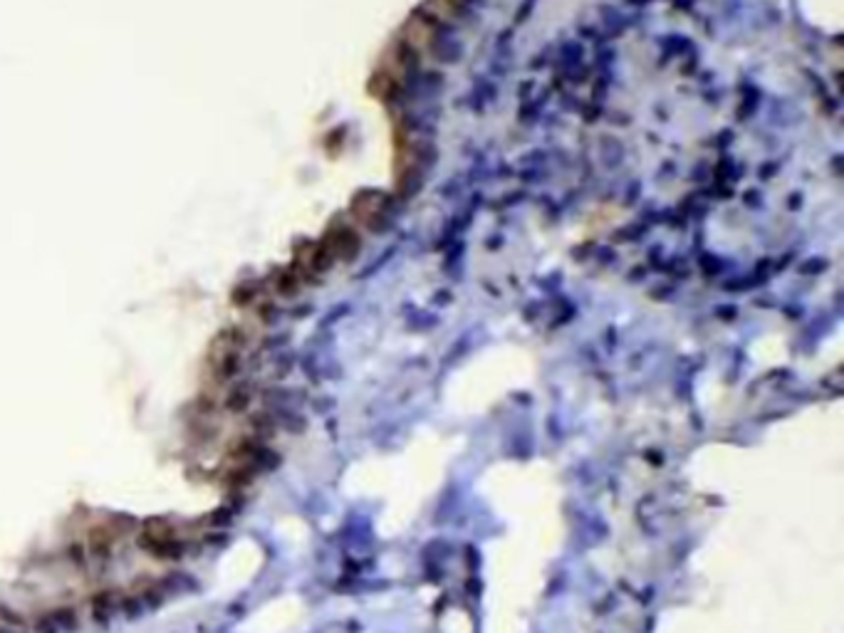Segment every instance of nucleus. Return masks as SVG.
Masks as SVG:
<instances>
[{"label":"nucleus","instance_id":"6","mask_svg":"<svg viewBox=\"0 0 844 633\" xmlns=\"http://www.w3.org/2000/svg\"><path fill=\"white\" fill-rule=\"evenodd\" d=\"M0 633H18V631H15V628H10V626H6V628H0Z\"/></svg>","mask_w":844,"mask_h":633},{"label":"nucleus","instance_id":"1","mask_svg":"<svg viewBox=\"0 0 844 633\" xmlns=\"http://www.w3.org/2000/svg\"><path fill=\"white\" fill-rule=\"evenodd\" d=\"M77 623H80L77 611L72 606H62L40 616L35 621V633H69L77 628Z\"/></svg>","mask_w":844,"mask_h":633},{"label":"nucleus","instance_id":"4","mask_svg":"<svg viewBox=\"0 0 844 633\" xmlns=\"http://www.w3.org/2000/svg\"><path fill=\"white\" fill-rule=\"evenodd\" d=\"M248 403H250V394H248V388H246V386L233 388V391L228 394V399H226V408H228V411H233V413L243 411V408H246Z\"/></svg>","mask_w":844,"mask_h":633},{"label":"nucleus","instance_id":"3","mask_svg":"<svg viewBox=\"0 0 844 633\" xmlns=\"http://www.w3.org/2000/svg\"><path fill=\"white\" fill-rule=\"evenodd\" d=\"M89 549H92L94 557H109L111 552V535L107 529H92V535H89Z\"/></svg>","mask_w":844,"mask_h":633},{"label":"nucleus","instance_id":"5","mask_svg":"<svg viewBox=\"0 0 844 633\" xmlns=\"http://www.w3.org/2000/svg\"><path fill=\"white\" fill-rule=\"evenodd\" d=\"M0 619H3V621H6L8 626H25L23 616H15V611L3 609V611H0Z\"/></svg>","mask_w":844,"mask_h":633},{"label":"nucleus","instance_id":"2","mask_svg":"<svg viewBox=\"0 0 844 633\" xmlns=\"http://www.w3.org/2000/svg\"><path fill=\"white\" fill-rule=\"evenodd\" d=\"M122 606V594L119 591H99L97 597L92 599V616L94 621H109L111 616L119 614Z\"/></svg>","mask_w":844,"mask_h":633}]
</instances>
